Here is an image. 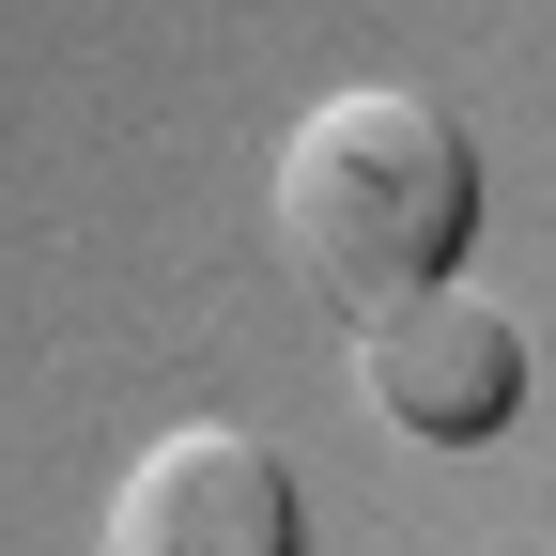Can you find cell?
Masks as SVG:
<instances>
[{
  "label": "cell",
  "mask_w": 556,
  "mask_h": 556,
  "mask_svg": "<svg viewBox=\"0 0 556 556\" xmlns=\"http://www.w3.org/2000/svg\"><path fill=\"white\" fill-rule=\"evenodd\" d=\"M356 402L417 448H495L510 402H526V325L495 294H464V278H433V294L356 325Z\"/></svg>",
  "instance_id": "obj_2"
},
{
  "label": "cell",
  "mask_w": 556,
  "mask_h": 556,
  "mask_svg": "<svg viewBox=\"0 0 556 556\" xmlns=\"http://www.w3.org/2000/svg\"><path fill=\"white\" fill-rule=\"evenodd\" d=\"M263 217H278V263H294L325 309L371 325V309L433 294V278L464 263V232H479V155H464V124H448L433 93L356 78V93H325L294 139H278Z\"/></svg>",
  "instance_id": "obj_1"
},
{
  "label": "cell",
  "mask_w": 556,
  "mask_h": 556,
  "mask_svg": "<svg viewBox=\"0 0 556 556\" xmlns=\"http://www.w3.org/2000/svg\"><path fill=\"white\" fill-rule=\"evenodd\" d=\"M294 464H278L263 433H232V417H186V433H155L124 464V495L93 526V556H294Z\"/></svg>",
  "instance_id": "obj_3"
}]
</instances>
